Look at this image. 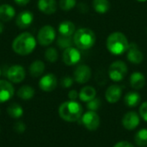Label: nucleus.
<instances>
[{"label": "nucleus", "instance_id": "37", "mask_svg": "<svg viewBox=\"0 0 147 147\" xmlns=\"http://www.w3.org/2000/svg\"><path fill=\"white\" fill-rule=\"evenodd\" d=\"M78 9H79L82 13L88 12V6H87V4L81 3L78 4Z\"/></svg>", "mask_w": 147, "mask_h": 147}, {"label": "nucleus", "instance_id": "20", "mask_svg": "<svg viewBox=\"0 0 147 147\" xmlns=\"http://www.w3.org/2000/svg\"><path fill=\"white\" fill-rule=\"evenodd\" d=\"M130 84L134 90H140L146 84V77L143 73L140 71H135L132 73L130 77Z\"/></svg>", "mask_w": 147, "mask_h": 147}, {"label": "nucleus", "instance_id": "11", "mask_svg": "<svg viewBox=\"0 0 147 147\" xmlns=\"http://www.w3.org/2000/svg\"><path fill=\"white\" fill-rule=\"evenodd\" d=\"M58 85V80L54 74L47 73L42 76L39 81V87L45 92H51L56 89Z\"/></svg>", "mask_w": 147, "mask_h": 147}, {"label": "nucleus", "instance_id": "2", "mask_svg": "<svg viewBox=\"0 0 147 147\" xmlns=\"http://www.w3.org/2000/svg\"><path fill=\"white\" fill-rule=\"evenodd\" d=\"M106 46L110 53L118 56L127 53L129 47V42L123 33L116 31L108 36Z\"/></svg>", "mask_w": 147, "mask_h": 147}, {"label": "nucleus", "instance_id": "18", "mask_svg": "<svg viewBox=\"0 0 147 147\" xmlns=\"http://www.w3.org/2000/svg\"><path fill=\"white\" fill-rule=\"evenodd\" d=\"M16 16V9L13 6L8 3L0 5V21L9 22Z\"/></svg>", "mask_w": 147, "mask_h": 147}, {"label": "nucleus", "instance_id": "5", "mask_svg": "<svg viewBox=\"0 0 147 147\" xmlns=\"http://www.w3.org/2000/svg\"><path fill=\"white\" fill-rule=\"evenodd\" d=\"M56 39V31L51 25H44L40 28L37 34V42L43 47L51 45Z\"/></svg>", "mask_w": 147, "mask_h": 147}, {"label": "nucleus", "instance_id": "39", "mask_svg": "<svg viewBox=\"0 0 147 147\" xmlns=\"http://www.w3.org/2000/svg\"><path fill=\"white\" fill-rule=\"evenodd\" d=\"M3 29H4V26H3L2 21H0V34L3 32Z\"/></svg>", "mask_w": 147, "mask_h": 147}, {"label": "nucleus", "instance_id": "22", "mask_svg": "<svg viewBox=\"0 0 147 147\" xmlns=\"http://www.w3.org/2000/svg\"><path fill=\"white\" fill-rule=\"evenodd\" d=\"M96 96V90L92 86H84L79 91V99L82 102H88L90 100L94 99Z\"/></svg>", "mask_w": 147, "mask_h": 147}, {"label": "nucleus", "instance_id": "41", "mask_svg": "<svg viewBox=\"0 0 147 147\" xmlns=\"http://www.w3.org/2000/svg\"><path fill=\"white\" fill-rule=\"evenodd\" d=\"M2 75V71H1V69H0V76Z\"/></svg>", "mask_w": 147, "mask_h": 147}, {"label": "nucleus", "instance_id": "6", "mask_svg": "<svg viewBox=\"0 0 147 147\" xmlns=\"http://www.w3.org/2000/svg\"><path fill=\"white\" fill-rule=\"evenodd\" d=\"M127 74V65L121 60L113 62L109 68V77L114 82H120Z\"/></svg>", "mask_w": 147, "mask_h": 147}, {"label": "nucleus", "instance_id": "14", "mask_svg": "<svg viewBox=\"0 0 147 147\" xmlns=\"http://www.w3.org/2000/svg\"><path fill=\"white\" fill-rule=\"evenodd\" d=\"M140 115L134 111H130L127 113L122 118V125L127 130L131 131L135 129L140 125Z\"/></svg>", "mask_w": 147, "mask_h": 147}, {"label": "nucleus", "instance_id": "25", "mask_svg": "<svg viewBox=\"0 0 147 147\" xmlns=\"http://www.w3.org/2000/svg\"><path fill=\"white\" fill-rule=\"evenodd\" d=\"M92 7L98 14H105L110 9V3L109 0H93Z\"/></svg>", "mask_w": 147, "mask_h": 147}, {"label": "nucleus", "instance_id": "24", "mask_svg": "<svg viewBox=\"0 0 147 147\" xmlns=\"http://www.w3.org/2000/svg\"><path fill=\"white\" fill-rule=\"evenodd\" d=\"M16 95L22 100H24V101L30 100L34 96V89L29 85H22V87L18 89Z\"/></svg>", "mask_w": 147, "mask_h": 147}, {"label": "nucleus", "instance_id": "28", "mask_svg": "<svg viewBox=\"0 0 147 147\" xmlns=\"http://www.w3.org/2000/svg\"><path fill=\"white\" fill-rule=\"evenodd\" d=\"M73 43V38L71 36H64V35H59L57 38V45L61 49H66L70 47H72Z\"/></svg>", "mask_w": 147, "mask_h": 147}, {"label": "nucleus", "instance_id": "9", "mask_svg": "<svg viewBox=\"0 0 147 147\" xmlns=\"http://www.w3.org/2000/svg\"><path fill=\"white\" fill-rule=\"evenodd\" d=\"M62 59L66 65L71 66L77 65L81 59V53L78 49V47L76 48L73 47H70L64 50Z\"/></svg>", "mask_w": 147, "mask_h": 147}, {"label": "nucleus", "instance_id": "8", "mask_svg": "<svg viewBox=\"0 0 147 147\" xmlns=\"http://www.w3.org/2000/svg\"><path fill=\"white\" fill-rule=\"evenodd\" d=\"M82 123L90 131H96L100 126V117L95 111H88L82 115Z\"/></svg>", "mask_w": 147, "mask_h": 147}, {"label": "nucleus", "instance_id": "34", "mask_svg": "<svg viewBox=\"0 0 147 147\" xmlns=\"http://www.w3.org/2000/svg\"><path fill=\"white\" fill-rule=\"evenodd\" d=\"M25 129H26V126L22 121H17L14 125V130L18 134H22L25 131Z\"/></svg>", "mask_w": 147, "mask_h": 147}, {"label": "nucleus", "instance_id": "32", "mask_svg": "<svg viewBox=\"0 0 147 147\" xmlns=\"http://www.w3.org/2000/svg\"><path fill=\"white\" fill-rule=\"evenodd\" d=\"M73 82H74V78H72L69 76H65L61 79L60 84L63 88L66 89V88H70L73 84Z\"/></svg>", "mask_w": 147, "mask_h": 147}, {"label": "nucleus", "instance_id": "21", "mask_svg": "<svg viewBox=\"0 0 147 147\" xmlns=\"http://www.w3.org/2000/svg\"><path fill=\"white\" fill-rule=\"evenodd\" d=\"M28 71H29V74L33 78H39L45 71V64L43 61H41L40 59L34 60L29 65Z\"/></svg>", "mask_w": 147, "mask_h": 147}, {"label": "nucleus", "instance_id": "17", "mask_svg": "<svg viewBox=\"0 0 147 147\" xmlns=\"http://www.w3.org/2000/svg\"><path fill=\"white\" fill-rule=\"evenodd\" d=\"M37 7L43 14L52 15L57 10V2L56 0H38Z\"/></svg>", "mask_w": 147, "mask_h": 147}, {"label": "nucleus", "instance_id": "7", "mask_svg": "<svg viewBox=\"0 0 147 147\" xmlns=\"http://www.w3.org/2000/svg\"><path fill=\"white\" fill-rule=\"evenodd\" d=\"M5 76L10 83L19 84L24 80L26 77V71L21 65H13L6 70Z\"/></svg>", "mask_w": 147, "mask_h": 147}, {"label": "nucleus", "instance_id": "29", "mask_svg": "<svg viewBox=\"0 0 147 147\" xmlns=\"http://www.w3.org/2000/svg\"><path fill=\"white\" fill-rule=\"evenodd\" d=\"M45 59L50 63H55L59 59V53L54 47H48L45 51Z\"/></svg>", "mask_w": 147, "mask_h": 147}, {"label": "nucleus", "instance_id": "30", "mask_svg": "<svg viewBox=\"0 0 147 147\" xmlns=\"http://www.w3.org/2000/svg\"><path fill=\"white\" fill-rule=\"evenodd\" d=\"M77 5V0H59V6L61 9L68 11L72 9Z\"/></svg>", "mask_w": 147, "mask_h": 147}, {"label": "nucleus", "instance_id": "31", "mask_svg": "<svg viewBox=\"0 0 147 147\" xmlns=\"http://www.w3.org/2000/svg\"><path fill=\"white\" fill-rule=\"evenodd\" d=\"M102 106V102L100 98H94L92 100H90V102H87V109L90 111H96L98 110Z\"/></svg>", "mask_w": 147, "mask_h": 147}, {"label": "nucleus", "instance_id": "16", "mask_svg": "<svg viewBox=\"0 0 147 147\" xmlns=\"http://www.w3.org/2000/svg\"><path fill=\"white\" fill-rule=\"evenodd\" d=\"M121 95H122L121 87L117 84H113L107 89L105 92V98L109 103H115L121 99Z\"/></svg>", "mask_w": 147, "mask_h": 147}, {"label": "nucleus", "instance_id": "38", "mask_svg": "<svg viewBox=\"0 0 147 147\" xmlns=\"http://www.w3.org/2000/svg\"><path fill=\"white\" fill-rule=\"evenodd\" d=\"M14 1L17 5H20V6H25L30 2V0H14Z\"/></svg>", "mask_w": 147, "mask_h": 147}, {"label": "nucleus", "instance_id": "1", "mask_svg": "<svg viewBox=\"0 0 147 147\" xmlns=\"http://www.w3.org/2000/svg\"><path fill=\"white\" fill-rule=\"evenodd\" d=\"M37 40L33 34L23 32L18 34L12 41V50L18 55L26 56L30 54L36 47Z\"/></svg>", "mask_w": 147, "mask_h": 147}, {"label": "nucleus", "instance_id": "12", "mask_svg": "<svg viewBox=\"0 0 147 147\" xmlns=\"http://www.w3.org/2000/svg\"><path fill=\"white\" fill-rule=\"evenodd\" d=\"M15 94V89L9 80L0 79V103L9 101Z\"/></svg>", "mask_w": 147, "mask_h": 147}, {"label": "nucleus", "instance_id": "10", "mask_svg": "<svg viewBox=\"0 0 147 147\" xmlns=\"http://www.w3.org/2000/svg\"><path fill=\"white\" fill-rule=\"evenodd\" d=\"M91 78V69L87 65H79L73 72V78L78 84H85Z\"/></svg>", "mask_w": 147, "mask_h": 147}, {"label": "nucleus", "instance_id": "3", "mask_svg": "<svg viewBox=\"0 0 147 147\" xmlns=\"http://www.w3.org/2000/svg\"><path fill=\"white\" fill-rule=\"evenodd\" d=\"M59 115L61 119L67 122H75L83 115V108L76 101H67L60 104Z\"/></svg>", "mask_w": 147, "mask_h": 147}, {"label": "nucleus", "instance_id": "36", "mask_svg": "<svg viewBox=\"0 0 147 147\" xmlns=\"http://www.w3.org/2000/svg\"><path fill=\"white\" fill-rule=\"evenodd\" d=\"M114 147H134L131 143L127 142V141H120L117 144L115 145Z\"/></svg>", "mask_w": 147, "mask_h": 147}, {"label": "nucleus", "instance_id": "26", "mask_svg": "<svg viewBox=\"0 0 147 147\" xmlns=\"http://www.w3.org/2000/svg\"><path fill=\"white\" fill-rule=\"evenodd\" d=\"M8 115L14 119H18L22 116L23 115V109L21 105L18 103H12L10 104L7 109Z\"/></svg>", "mask_w": 147, "mask_h": 147}, {"label": "nucleus", "instance_id": "4", "mask_svg": "<svg viewBox=\"0 0 147 147\" xmlns=\"http://www.w3.org/2000/svg\"><path fill=\"white\" fill-rule=\"evenodd\" d=\"M96 39L95 32L88 28H81L73 34V43L82 50L91 48L96 43Z\"/></svg>", "mask_w": 147, "mask_h": 147}, {"label": "nucleus", "instance_id": "19", "mask_svg": "<svg viewBox=\"0 0 147 147\" xmlns=\"http://www.w3.org/2000/svg\"><path fill=\"white\" fill-rule=\"evenodd\" d=\"M59 33L60 35L64 36H72L76 32V27L75 24L71 21H63L59 23L58 28Z\"/></svg>", "mask_w": 147, "mask_h": 147}, {"label": "nucleus", "instance_id": "35", "mask_svg": "<svg viewBox=\"0 0 147 147\" xmlns=\"http://www.w3.org/2000/svg\"><path fill=\"white\" fill-rule=\"evenodd\" d=\"M78 96H79V93L75 90H71L68 93V98L71 101H76L78 98Z\"/></svg>", "mask_w": 147, "mask_h": 147}, {"label": "nucleus", "instance_id": "33", "mask_svg": "<svg viewBox=\"0 0 147 147\" xmlns=\"http://www.w3.org/2000/svg\"><path fill=\"white\" fill-rule=\"evenodd\" d=\"M140 115L141 118L147 122V102H143L140 108Z\"/></svg>", "mask_w": 147, "mask_h": 147}, {"label": "nucleus", "instance_id": "40", "mask_svg": "<svg viewBox=\"0 0 147 147\" xmlns=\"http://www.w3.org/2000/svg\"><path fill=\"white\" fill-rule=\"evenodd\" d=\"M138 2H140V3H145V2H146L147 0H137Z\"/></svg>", "mask_w": 147, "mask_h": 147}, {"label": "nucleus", "instance_id": "13", "mask_svg": "<svg viewBox=\"0 0 147 147\" xmlns=\"http://www.w3.org/2000/svg\"><path fill=\"white\" fill-rule=\"evenodd\" d=\"M127 58L129 62L134 65H139L142 63L144 59V54L142 51L140 50L136 43L129 44V47L127 51Z\"/></svg>", "mask_w": 147, "mask_h": 147}, {"label": "nucleus", "instance_id": "27", "mask_svg": "<svg viewBox=\"0 0 147 147\" xmlns=\"http://www.w3.org/2000/svg\"><path fill=\"white\" fill-rule=\"evenodd\" d=\"M134 141L138 146H147V129L143 128L138 131L134 136Z\"/></svg>", "mask_w": 147, "mask_h": 147}, {"label": "nucleus", "instance_id": "15", "mask_svg": "<svg viewBox=\"0 0 147 147\" xmlns=\"http://www.w3.org/2000/svg\"><path fill=\"white\" fill-rule=\"evenodd\" d=\"M34 21V15L29 10H23L21 11L16 18V26L21 28L24 29L28 28Z\"/></svg>", "mask_w": 147, "mask_h": 147}, {"label": "nucleus", "instance_id": "23", "mask_svg": "<svg viewBox=\"0 0 147 147\" xmlns=\"http://www.w3.org/2000/svg\"><path fill=\"white\" fill-rule=\"evenodd\" d=\"M140 100H141V96L136 91H130L124 97L125 104L129 108H134L138 106L140 102Z\"/></svg>", "mask_w": 147, "mask_h": 147}]
</instances>
